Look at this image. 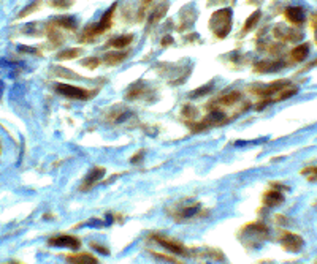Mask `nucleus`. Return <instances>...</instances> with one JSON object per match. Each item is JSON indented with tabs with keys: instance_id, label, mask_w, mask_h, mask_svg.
<instances>
[{
	"instance_id": "18",
	"label": "nucleus",
	"mask_w": 317,
	"mask_h": 264,
	"mask_svg": "<svg viewBox=\"0 0 317 264\" xmlns=\"http://www.w3.org/2000/svg\"><path fill=\"white\" fill-rule=\"evenodd\" d=\"M127 57L126 52H109L105 55V64L108 65H118L121 62H124Z\"/></svg>"
},
{
	"instance_id": "30",
	"label": "nucleus",
	"mask_w": 317,
	"mask_h": 264,
	"mask_svg": "<svg viewBox=\"0 0 317 264\" xmlns=\"http://www.w3.org/2000/svg\"><path fill=\"white\" fill-rule=\"evenodd\" d=\"M151 2H153V0H143V2H141V8H140V18L143 16L144 10L148 8V6H149V3H151Z\"/></svg>"
},
{
	"instance_id": "26",
	"label": "nucleus",
	"mask_w": 317,
	"mask_h": 264,
	"mask_svg": "<svg viewBox=\"0 0 317 264\" xmlns=\"http://www.w3.org/2000/svg\"><path fill=\"white\" fill-rule=\"evenodd\" d=\"M81 64L84 65V67H87V68H91V70H95V67L100 64V60L95 59V57H91V59H87V60H82Z\"/></svg>"
},
{
	"instance_id": "2",
	"label": "nucleus",
	"mask_w": 317,
	"mask_h": 264,
	"mask_svg": "<svg viewBox=\"0 0 317 264\" xmlns=\"http://www.w3.org/2000/svg\"><path fill=\"white\" fill-rule=\"evenodd\" d=\"M210 25L217 38H225L232 29V10L222 8L216 11L210 19Z\"/></svg>"
},
{
	"instance_id": "3",
	"label": "nucleus",
	"mask_w": 317,
	"mask_h": 264,
	"mask_svg": "<svg viewBox=\"0 0 317 264\" xmlns=\"http://www.w3.org/2000/svg\"><path fill=\"white\" fill-rule=\"evenodd\" d=\"M56 92H59L62 96L65 98H72V100H89L95 95V92L87 89H81L77 86L72 84H65V82H60V84H56Z\"/></svg>"
},
{
	"instance_id": "9",
	"label": "nucleus",
	"mask_w": 317,
	"mask_h": 264,
	"mask_svg": "<svg viewBox=\"0 0 317 264\" xmlns=\"http://www.w3.org/2000/svg\"><path fill=\"white\" fill-rule=\"evenodd\" d=\"M282 67H286V64L281 60H262L254 65V70L259 73H270V72H279Z\"/></svg>"
},
{
	"instance_id": "7",
	"label": "nucleus",
	"mask_w": 317,
	"mask_h": 264,
	"mask_svg": "<svg viewBox=\"0 0 317 264\" xmlns=\"http://www.w3.org/2000/svg\"><path fill=\"white\" fill-rule=\"evenodd\" d=\"M48 244L51 247H59V248H70V250H78L81 247V242L78 238H75L72 234H59V236H54Z\"/></svg>"
},
{
	"instance_id": "4",
	"label": "nucleus",
	"mask_w": 317,
	"mask_h": 264,
	"mask_svg": "<svg viewBox=\"0 0 317 264\" xmlns=\"http://www.w3.org/2000/svg\"><path fill=\"white\" fill-rule=\"evenodd\" d=\"M151 238H153L158 245L167 250V252H171V253H175L178 256H185V258L192 255L190 250L185 247V245H183L181 242H178V240H173V239H170V238H165V236H162V234H153Z\"/></svg>"
},
{
	"instance_id": "23",
	"label": "nucleus",
	"mask_w": 317,
	"mask_h": 264,
	"mask_svg": "<svg viewBox=\"0 0 317 264\" xmlns=\"http://www.w3.org/2000/svg\"><path fill=\"white\" fill-rule=\"evenodd\" d=\"M183 116L185 117V119H187V122L194 120L195 117H197V109L194 106L185 105V106H183Z\"/></svg>"
},
{
	"instance_id": "33",
	"label": "nucleus",
	"mask_w": 317,
	"mask_h": 264,
	"mask_svg": "<svg viewBox=\"0 0 317 264\" xmlns=\"http://www.w3.org/2000/svg\"><path fill=\"white\" fill-rule=\"evenodd\" d=\"M3 89H5V86H3V82L0 81V98H2V95H3Z\"/></svg>"
},
{
	"instance_id": "17",
	"label": "nucleus",
	"mask_w": 317,
	"mask_h": 264,
	"mask_svg": "<svg viewBox=\"0 0 317 264\" xmlns=\"http://www.w3.org/2000/svg\"><path fill=\"white\" fill-rule=\"evenodd\" d=\"M308 54H309V45L308 43H301L298 46H295L291 55H292V59L295 62H303L306 57H308Z\"/></svg>"
},
{
	"instance_id": "32",
	"label": "nucleus",
	"mask_w": 317,
	"mask_h": 264,
	"mask_svg": "<svg viewBox=\"0 0 317 264\" xmlns=\"http://www.w3.org/2000/svg\"><path fill=\"white\" fill-rule=\"evenodd\" d=\"M19 51H26V52H32V54H37V52H38L37 49H33V48H24V46H21V48H19Z\"/></svg>"
},
{
	"instance_id": "19",
	"label": "nucleus",
	"mask_w": 317,
	"mask_h": 264,
	"mask_svg": "<svg viewBox=\"0 0 317 264\" xmlns=\"http://www.w3.org/2000/svg\"><path fill=\"white\" fill-rule=\"evenodd\" d=\"M82 52V49H79V48H70V49H64V51H60L56 57L59 60H70V59H75V57H78V55Z\"/></svg>"
},
{
	"instance_id": "28",
	"label": "nucleus",
	"mask_w": 317,
	"mask_h": 264,
	"mask_svg": "<svg viewBox=\"0 0 317 264\" xmlns=\"http://www.w3.org/2000/svg\"><path fill=\"white\" fill-rule=\"evenodd\" d=\"M91 247L95 250V252H99V253H102V255H109V250H108V248H105V245L97 244V242H92Z\"/></svg>"
},
{
	"instance_id": "36",
	"label": "nucleus",
	"mask_w": 317,
	"mask_h": 264,
	"mask_svg": "<svg viewBox=\"0 0 317 264\" xmlns=\"http://www.w3.org/2000/svg\"><path fill=\"white\" fill-rule=\"evenodd\" d=\"M314 64H317V60H316V62H314Z\"/></svg>"
},
{
	"instance_id": "13",
	"label": "nucleus",
	"mask_w": 317,
	"mask_h": 264,
	"mask_svg": "<svg viewBox=\"0 0 317 264\" xmlns=\"http://www.w3.org/2000/svg\"><path fill=\"white\" fill-rule=\"evenodd\" d=\"M53 24L56 27H62V29H65V30H77L78 21L73 16H60V18H54Z\"/></svg>"
},
{
	"instance_id": "12",
	"label": "nucleus",
	"mask_w": 317,
	"mask_h": 264,
	"mask_svg": "<svg viewBox=\"0 0 317 264\" xmlns=\"http://www.w3.org/2000/svg\"><path fill=\"white\" fill-rule=\"evenodd\" d=\"M68 264H99V260L91 253H77L67 256Z\"/></svg>"
},
{
	"instance_id": "16",
	"label": "nucleus",
	"mask_w": 317,
	"mask_h": 264,
	"mask_svg": "<svg viewBox=\"0 0 317 264\" xmlns=\"http://www.w3.org/2000/svg\"><path fill=\"white\" fill-rule=\"evenodd\" d=\"M132 41H133V35H121V37L111 38L106 45L111 48H116V49H122V48H127Z\"/></svg>"
},
{
	"instance_id": "27",
	"label": "nucleus",
	"mask_w": 317,
	"mask_h": 264,
	"mask_svg": "<svg viewBox=\"0 0 317 264\" xmlns=\"http://www.w3.org/2000/svg\"><path fill=\"white\" fill-rule=\"evenodd\" d=\"M303 174L308 176L309 180H317V168H306V169H303Z\"/></svg>"
},
{
	"instance_id": "21",
	"label": "nucleus",
	"mask_w": 317,
	"mask_h": 264,
	"mask_svg": "<svg viewBox=\"0 0 317 264\" xmlns=\"http://www.w3.org/2000/svg\"><path fill=\"white\" fill-rule=\"evenodd\" d=\"M212 87H214V82H208V84H205V86H202V87L192 90V92L189 94V96H190V98H198V96L210 95V92L212 90Z\"/></svg>"
},
{
	"instance_id": "14",
	"label": "nucleus",
	"mask_w": 317,
	"mask_h": 264,
	"mask_svg": "<svg viewBox=\"0 0 317 264\" xmlns=\"http://www.w3.org/2000/svg\"><path fill=\"white\" fill-rule=\"evenodd\" d=\"M144 92H146V84H144V82H141V81L133 82V84L127 89V92H126V98H127V100L140 98L141 95H144Z\"/></svg>"
},
{
	"instance_id": "1",
	"label": "nucleus",
	"mask_w": 317,
	"mask_h": 264,
	"mask_svg": "<svg viewBox=\"0 0 317 264\" xmlns=\"http://www.w3.org/2000/svg\"><path fill=\"white\" fill-rule=\"evenodd\" d=\"M270 229L265 223L262 221H254V223L246 225L239 233V240L243 242L244 245H259L262 244L266 238Z\"/></svg>"
},
{
	"instance_id": "8",
	"label": "nucleus",
	"mask_w": 317,
	"mask_h": 264,
	"mask_svg": "<svg viewBox=\"0 0 317 264\" xmlns=\"http://www.w3.org/2000/svg\"><path fill=\"white\" fill-rule=\"evenodd\" d=\"M105 176V168H102V166H95L91 171L87 172L86 179L82 180V185H81V190L82 192H87L91 190L92 187L95 185V182H99V180Z\"/></svg>"
},
{
	"instance_id": "34",
	"label": "nucleus",
	"mask_w": 317,
	"mask_h": 264,
	"mask_svg": "<svg viewBox=\"0 0 317 264\" xmlns=\"http://www.w3.org/2000/svg\"><path fill=\"white\" fill-rule=\"evenodd\" d=\"M314 30H316V32H314V40H316V43H317V27H316Z\"/></svg>"
},
{
	"instance_id": "5",
	"label": "nucleus",
	"mask_w": 317,
	"mask_h": 264,
	"mask_svg": "<svg viewBox=\"0 0 317 264\" xmlns=\"http://www.w3.org/2000/svg\"><path fill=\"white\" fill-rule=\"evenodd\" d=\"M279 242H281L282 248L287 250V252H292V253H297L305 247V240H303L301 236L295 234V233H289V231L281 234Z\"/></svg>"
},
{
	"instance_id": "35",
	"label": "nucleus",
	"mask_w": 317,
	"mask_h": 264,
	"mask_svg": "<svg viewBox=\"0 0 317 264\" xmlns=\"http://www.w3.org/2000/svg\"><path fill=\"white\" fill-rule=\"evenodd\" d=\"M11 264H18V263H11Z\"/></svg>"
},
{
	"instance_id": "29",
	"label": "nucleus",
	"mask_w": 317,
	"mask_h": 264,
	"mask_svg": "<svg viewBox=\"0 0 317 264\" xmlns=\"http://www.w3.org/2000/svg\"><path fill=\"white\" fill-rule=\"evenodd\" d=\"M143 155H144V150H140L138 154H135V155H132V158H130V162L132 163H141L143 162Z\"/></svg>"
},
{
	"instance_id": "24",
	"label": "nucleus",
	"mask_w": 317,
	"mask_h": 264,
	"mask_svg": "<svg viewBox=\"0 0 317 264\" xmlns=\"http://www.w3.org/2000/svg\"><path fill=\"white\" fill-rule=\"evenodd\" d=\"M167 8H168V6H167V3L160 5V8H157V10H156V13H154V15L151 16L149 23H151V24H154V23H157V21L160 19V18H163V15H165V13H167Z\"/></svg>"
},
{
	"instance_id": "6",
	"label": "nucleus",
	"mask_w": 317,
	"mask_h": 264,
	"mask_svg": "<svg viewBox=\"0 0 317 264\" xmlns=\"http://www.w3.org/2000/svg\"><path fill=\"white\" fill-rule=\"evenodd\" d=\"M200 214H202V206L198 203H192V204H185L183 207H179V209H176L173 212V217L178 223H184L185 220L195 218Z\"/></svg>"
},
{
	"instance_id": "22",
	"label": "nucleus",
	"mask_w": 317,
	"mask_h": 264,
	"mask_svg": "<svg viewBox=\"0 0 317 264\" xmlns=\"http://www.w3.org/2000/svg\"><path fill=\"white\" fill-rule=\"evenodd\" d=\"M151 255H153L154 258L160 260V261H165V263H168V264H185V263L179 261V260L173 258V256H170V255H163V253H157V252H151Z\"/></svg>"
},
{
	"instance_id": "20",
	"label": "nucleus",
	"mask_w": 317,
	"mask_h": 264,
	"mask_svg": "<svg viewBox=\"0 0 317 264\" xmlns=\"http://www.w3.org/2000/svg\"><path fill=\"white\" fill-rule=\"evenodd\" d=\"M260 16H262V13H260L259 10H257V11H254L252 15H251L249 18H247L246 24L243 25V30H241V32H243V33H247L249 30H252V29H254V25H256V24L259 23Z\"/></svg>"
},
{
	"instance_id": "31",
	"label": "nucleus",
	"mask_w": 317,
	"mask_h": 264,
	"mask_svg": "<svg viewBox=\"0 0 317 264\" xmlns=\"http://www.w3.org/2000/svg\"><path fill=\"white\" fill-rule=\"evenodd\" d=\"M170 45H173V38H171L170 35L163 37L162 38V46H170Z\"/></svg>"
},
{
	"instance_id": "15",
	"label": "nucleus",
	"mask_w": 317,
	"mask_h": 264,
	"mask_svg": "<svg viewBox=\"0 0 317 264\" xmlns=\"http://www.w3.org/2000/svg\"><path fill=\"white\" fill-rule=\"evenodd\" d=\"M239 100H241V94L237 92V90H233V92H229V94H225L222 96H219V98L216 100V105H219V106H232Z\"/></svg>"
},
{
	"instance_id": "25",
	"label": "nucleus",
	"mask_w": 317,
	"mask_h": 264,
	"mask_svg": "<svg viewBox=\"0 0 317 264\" xmlns=\"http://www.w3.org/2000/svg\"><path fill=\"white\" fill-rule=\"evenodd\" d=\"M50 3L54 8H68L73 3V0H51Z\"/></svg>"
},
{
	"instance_id": "10",
	"label": "nucleus",
	"mask_w": 317,
	"mask_h": 264,
	"mask_svg": "<svg viewBox=\"0 0 317 264\" xmlns=\"http://www.w3.org/2000/svg\"><path fill=\"white\" fill-rule=\"evenodd\" d=\"M284 15L289 23H292V24L300 25L305 23V10H303L301 6H287Z\"/></svg>"
},
{
	"instance_id": "11",
	"label": "nucleus",
	"mask_w": 317,
	"mask_h": 264,
	"mask_svg": "<svg viewBox=\"0 0 317 264\" xmlns=\"http://www.w3.org/2000/svg\"><path fill=\"white\" fill-rule=\"evenodd\" d=\"M282 201H284V194H282L279 190L273 189V190H268L264 198H262V203L266 207H274V206H279Z\"/></svg>"
},
{
	"instance_id": "37",
	"label": "nucleus",
	"mask_w": 317,
	"mask_h": 264,
	"mask_svg": "<svg viewBox=\"0 0 317 264\" xmlns=\"http://www.w3.org/2000/svg\"><path fill=\"white\" fill-rule=\"evenodd\" d=\"M316 263H317V261H316Z\"/></svg>"
}]
</instances>
